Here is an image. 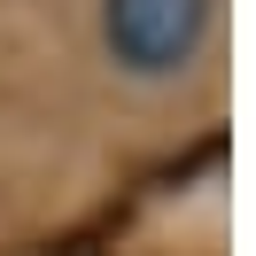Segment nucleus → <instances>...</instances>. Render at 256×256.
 <instances>
[{"label":"nucleus","mask_w":256,"mask_h":256,"mask_svg":"<svg viewBox=\"0 0 256 256\" xmlns=\"http://www.w3.org/2000/svg\"><path fill=\"white\" fill-rule=\"evenodd\" d=\"M101 62L132 86H178L218 39V0H94Z\"/></svg>","instance_id":"f257e3e1"}]
</instances>
